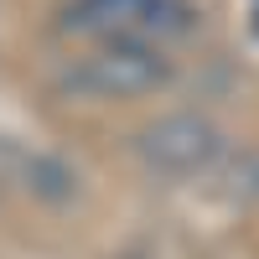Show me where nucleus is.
<instances>
[{
    "mask_svg": "<svg viewBox=\"0 0 259 259\" xmlns=\"http://www.w3.org/2000/svg\"><path fill=\"white\" fill-rule=\"evenodd\" d=\"M166 57H156L145 41H104L99 52H89L73 68V83L83 94L99 99H130V94H150L156 83H166Z\"/></svg>",
    "mask_w": 259,
    "mask_h": 259,
    "instance_id": "nucleus-1",
    "label": "nucleus"
},
{
    "mask_svg": "<svg viewBox=\"0 0 259 259\" xmlns=\"http://www.w3.org/2000/svg\"><path fill=\"white\" fill-rule=\"evenodd\" d=\"M73 16L83 31H99L104 41H140L182 21L177 0H78Z\"/></svg>",
    "mask_w": 259,
    "mask_h": 259,
    "instance_id": "nucleus-2",
    "label": "nucleus"
},
{
    "mask_svg": "<svg viewBox=\"0 0 259 259\" xmlns=\"http://www.w3.org/2000/svg\"><path fill=\"white\" fill-rule=\"evenodd\" d=\"M254 16H259V0H254Z\"/></svg>",
    "mask_w": 259,
    "mask_h": 259,
    "instance_id": "nucleus-4",
    "label": "nucleus"
},
{
    "mask_svg": "<svg viewBox=\"0 0 259 259\" xmlns=\"http://www.w3.org/2000/svg\"><path fill=\"white\" fill-rule=\"evenodd\" d=\"M140 150L156 171H197L212 150H218V135L212 124H202L197 114H171L161 124H150L140 135Z\"/></svg>",
    "mask_w": 259,
    "mask_h": 259,
    "instance_id": "nucleus-3",
    "label": "nucleus"
}]
</instances>
